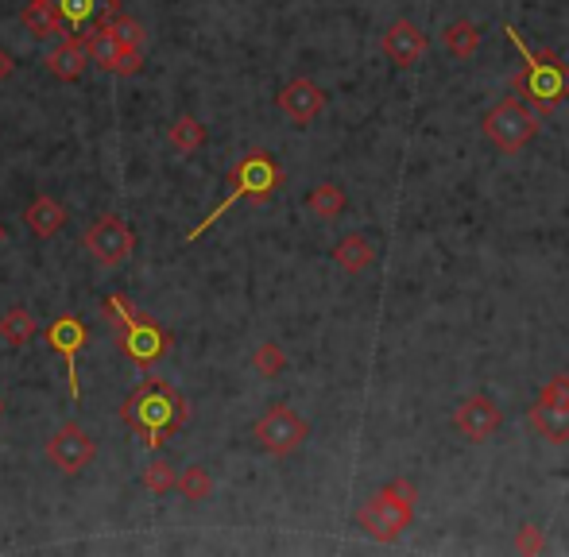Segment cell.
Segmentation results:
<instances>
[{"mask_svg":"<svg viewBox=\"0 0 569 557\" xmlns=\"http://www.w3.org/2000/svg\"><path fill=\"white\" fill-rule=\"evenodd\" d=\"M124 426H132L148 449H163V441L171 434H179L190 418V407L179 395V387H171L167 380H144L120 407Z\"/></svg>","mask_w":569,"mask_h":557,"instance_id":"6da1fadb","label":"cell"},{"mask_svg":"<svg viewBox=\"0 0 569 557\" xmlns=\"http://www.w3.org/2000/svg\"><path fill=\"white\" fill-rule=\"evenodd\" d=\"M504 35L515 43V51L523 55V70L511 78V89H515L523 101H531L539 113L558 109L569 97V66L558 59L554 51H531L515 28H504Z\"/></svg>","mask_w":569,"mask_h":557,"instance_id":"7a4b0ae2","label":"cell"},{"mask_svg":"<svg viewBox=\"0 0 569 557\" xmlns=\"http://www.w3.org/2000/svg\"><path fill=\"white\" fill-rule=\"evenodd\" d=\"M275 186H279V167H275V159H271L268 151H248L237 167H233V175H229V194H225V202H221V206H213L210 213H206V221H198V225L186 233V240L206 236L213 225L229 213V209L237 206V202H248V198L268 202Z\"/></svg>","mask_w":569,"mask_h":557,"instance_id":"3957f363","label":"cell"},{"mask_svg":"<svg viewBox=\"0 0 569 557\" xmlns=\"http://www.w3.org/2000/svg\"><path fill=\"white\" fill-rule=\"evenodd\" d=\"M415 519V484L411 480H391L388 488L372 492L360 507V527L376 542H395Z\"/></svg>","mask_w":569,"mask_h":557,"instance_id":"277c9868","label":"cell"},{"mask_svg":"<svg viewBox=\"0 0 569 557\" xmlns=\"http://www.w3.org/2000/svg\"><path fill=\"white\" fill-rule=\"evenodd\" d=\"M480 128H484V136L500 147L504 155H515V151H523V147L535 140L539 117H535L519 97H504L500 105L488 109V117H484Z\"/></svg>","mask_w":569,"mask_h":557,"instance_id":"5b68a950","label":"cell"},{"mask_svg":"<svg viewBox=\"0 0 569 557\" xmlns=\"http://www.w3.org/2000/svg\"><path fill=\"white\" fill-rule=\"evenodd\" d=\"M86 252L93 256V264L101 267H117L124 264L132 252H136V233H132V225L117 217V213H105V217H97L90 229H86Z\"/></svg>","mask_w":569,"mask_h":557,"instance_id":"8992f818","label":"cell"},{"mask_svg":"<svg viewBox=\"0 0 569 557\" xmlns=\"http://www.w3.org/2000/svg\"><path fill=\"white\" fill-rule=\"evenodd\" d=\"M306 438H310L306 418H302L295 407H287V403H275V407L256 422V441H260V449H268L275 457L295 453Z\"/></svg>","mask_w":569,"mask_h":557,"instance_id":"52a82bcc","label":"cell"},{"mask_svg":"<svg viewBox=\"0 0 569 557\" xmlns=\"http://www.w3.org/2000/svg\"><path fill=\"white\" fill-rule=\"evenodd\" d=\"M86 341H90V329H86L82 318H74V314H62V318H55V322L47 325V345L66 360V383H70V399H74V403L82 399V383H78V356H82V349H86Z\"/></svg>","mask_w":569,"mask_h":557,"instance_id":"ba28073f","label":"cell"},{"mask_svg":"<svg viewBox=\"0 0 569 557\" xmlns=\"http://www.w3.org/2000/svg\"><path fill=\"white\" fill-rule=\"evenodd\" d=\"M120 349H124V356H128L132 364L148 368V364H155L159 356L171 352V333L159 329L151 318H140V314H136V322H128L120 329Z\"/></svg>","mask_w":569,"mask_h":557,"instance_id":"9c48e42d","label":"cell"},{"mask_svg":"<svg viewBox=\"0 0 569 557\" xmlns=\"http://www.w3.org/2000/svg\"><path fill=\"white\" fill-rule=\"evenodd\" d=\"M47 457L62 476H78L93 461V441L78 422H62L55 438L47 441Z\"/></svg>","mask_w":569,"mask_h":557,"instance_id":"30bf717a","label":"cell"},{"mask_svg":"<svg viewBox=\"0 0 569 557\" xmlns=\"http://www.w3.org/2000/svg\"><path fill=\"white\" fill-rule=\"evenodd\" d=\"M453 426L457 434L469 441H488L500 430V407L488 395H469L457 411H453Z\"/></svg>","mask_w":569,"mask_h":557,"instance_id":"8fae6325","label":"cell"},{"mask_svg":"<svg viewBox=\"0 0 569 557\" xmlns=\"http://www.w3.org/2000/svg\"><path fill=\"white\" fill-rule=\"evenodd\" d=\"M275 105H279V113L287 120L310 124V120L326 109V93H322V86H314L310 78H295V82H287V86L279 89Z\"/></svg>","mask_w":569,"mask_h":557,"instance_id":"7c38bea8","label":"cell"},{"mask_svg":"<svg viewBox=\"0 0 569 557\" xmlns=\"http://www.w3.org/2000/svg\"><path fill=\"white\" fill-rule=\"evenodd\" d=\"M426 47H430L426 31H422L419 24H411V20H395V24L384 31V55H388L395 66H403V70L419 66Z\"/></svg>","mask_w":569,"mask_h":557,"instance_id":"4fadbf2b","label":"cell"},{"mask_svg":"<svg viewBox=\"0 0 569 557\" xmlns=\"http://www.w3.org/2000/svg\"><path fill=\"white\" fill-rule=\"evenodd\" d=\"M86 66H90V47H86V35H78V31H70L47 55V70L62 82H78L86 74Z\"/></svg>","mask_w":569,"mask_h":557,"instance_id":"5bb4252c","label":"cell"},{"mask_svg":"<svg viewBox=\"0 0 569 557\" xmlns=\"http://www.w3.org/2000/svg\"><path fill=\"white\" fill-rule=\"evenodd\" d=\"M59 8L66 31H86L105 24V16H117L120 0H51Z\"/></svg>","mask_w":569,"mask_h":557,"instance_id":"9a60e30c","label":"cell"},{"mask_svg":"<svg viewBox=\"0 0 569 557\" xmlns=\"http://www.w3.org/2000/svg\"><path fill=\"white\" fill-rule=\"evenodd\" d=\"M531 426H535V434H542L546 441H554V445H562L569 441V407H558V403H546L539 399L535 407H531Z\"/></svg>","mask_w":569,"mask_h":557,"instance_id":"2e32d148","label":"cell"},{"mask_svg":"<svg viewBox=\"0 0 569 557\" xmlns=\"http://www.w3.org/2000/svg\"><path fill=\"white\" fill-rule=\"evenodd\" d=\"M24 221H28V229L39 236V240H47V236H55L62 225H66V209H62V202H55V198L39 194L28 206V213H24Z\"/></svg>","mask_w":569,"mask_h":557,"instance_id":"e0dca14e","label":"cell"},{"mask_svg":"<svg viewBox=\"0 0 569 557\" xmlns=\"http://www.w3.org/2000/svg\"><path fill=\"white\" fill-rule=\"evenodd\" d=\"M333 260L345 267L349 275H360L364 267H372L376 260V248H372V240L360 233H349L345 240H337V248H333Z\"/></svg>","mask_w":569,"mask_h":557,"instance_id":"ac0fdd59","label":"cell"},{"mask_svg":"<svg viewBox=\"0 0 569 557\" xmlns=\"http://www.w3.org/2000/svg\"><path fill=\"white\" fill-rule=\"evenodd\" d=\"M20 20H24V28H28L31 35H39V39H51V35H62V31H66L59 8H55L51 0H31L28 8L20 12Z\"/></svg>","mask_w":569,"mask_h":557,"instance_id":"d6986e66","label":"cell"},{"mask_svg":"<svg viewBox=\"0 0 569 557\" xmlns=\"http://www.w3.org/2000/svg\"><path fill=\"white\" fill-rule=\"evenodd\" d=\"M442 43L453 59H473V51L480 47V28L473 20H453L450 28L442 31Z\"/></svg>","mask_w":569,"mask_h":557,"instance_id":"ffe728a7","label":"cell"},{"mask_svg":"<svg viewBox=\"0 0 569 557\" xmlns=\"http://www.w3.org/2000/svg\"><path fill=\"white\" fill-rule=\"evenodd\" d=\"M306 209H310L318 221H333V217H341V209H345V194H341V186H333V182L314 186V190L306 194Z\"/></svg>","mask_w":569,"mask_h":557,"instance_id":"44dd1931","label":"cell"},{"mask_svg":"<svg viewBox=\"0 0 569 557\" xmlns=\"http://www.w3.org/2000/svg\"><path fill=\"white\" fill-rule=\"evenodd\" d=\"M0 337H4V345L24 349L31 337H35V318H31L24 306H12V310L0 318Z\"/></svg>","mask_w":569,"mask_h":557,"instance_id":"7402d4cb","label":"cell"},{"mask_svg":"<svg viewBox=\"0 0 569 557\" xmlns=\"http://www.w3.org/2000/svg\"><path fill=\"white\" fill-rule=\"evenodd\" d=\"M175 492H182V499H190V503H202V499L213 496V476L206 465H190V469L179 472V484H175Z\"/></svg>","mask_w":569,"mask_h":557,"instance_id":"603a6c76","label":"cell"},{"mask_svg":"<svg viewBox=\"0 0 569 557\" xmlns=\"http://www.w3.org/2000/svg\"><path fill=\"white\" fill-rule=\"evenodd\" d=\"M175 484H179V472H175V465L167 457H155L144 469V488L151 496H167V492H175Z\"/></svg>","mask_w":569,"mask_h":557,"instance_id":"cb8c5ba5","label":"cell"},{"mask_svg":"<svg viewBox=\"0 0 569 557\" xmlns=\"http://www.w3.org/2000/svg\"><path fill=\"white\" fill-rule=\"evenodd\" d=\"M252 368H256V376H264V380H279V376H283V368H287V356H283L279 345L264 341L260 349L252 352Z\"/></svg>","mask_w":569,"mask_h":557,"instance_id":"d4e9b609","label":"cell"},{"mask_svg":"<svg viewBox=\"0 0 569 557\" xmlns=\"http://www.w3.org/2000/svg\"><path fill=\"white\" fill-rule=\"evenodd\" d=\"M171 144L179 147V151H198V147L206 144V128L194 117H179L171 124Z\"/></svg>","mask_w":569,"mask_h":557,"instance_id":"484cf974","label":"cell"},{"mask_svg":"<svg viewBox=\"0 0 569 557\" xmlns=\"http://www.w3.org/2000/svg\"><path fill=\"white\" fill-rule=\"evenodd\" d=\"M105 28H109V35H113L117 43H124V47H144V39H148L136 20H128V16H120V12L105 20Z\"/></svg>","mask_w":569,"mask_h":557,"instance_id":"4316f807","label":"cell"},{"mask_svg":"<svg viewBox=\"0 0 569 557\" xmlns=\"http://www.w3.org/2000/svg\"><path fill=\"white\" fill-rule=\"evenodd\" d=\"M144 70V47H124L120 43L117 55H113V62H109V74H140Z\"/></svg>","mask_w":569,"mask_h":557,"instance_id":"83f0119b","label":"cell"},{"mask_svg":"<svg viewBox=\"0 0 569 557\" xmlns=\"http://www.w3.org/2000/svg\"><path fill=\"white\" fill-rule=\"evenodd\" d=\"M105 314H109V322L117 325V329L136 322V306H132L124 294H109V298H105Z\"/></svg>","mask_w":569,"mask_h":557,"instance_id":"f1b7e54d","label":"cell"},{"mask_svg":"<svg viewBox=\"0 0 569 557\" xmlns=\"http://www.w3.org/2000/svg\"><path fill=\"white\" fill-rule=\"evenodd\" d=\"M515 550H519V554H542V550H546L542 530L535 527V523H523L519 534H515Z\"/></svg>","mask_w":569,"mask_h":557,"instance_id":"f546056e","label":"cell"},{"mask_svg":"<svg viewBox=\"0 0 569 557\" xmlns=\"http://www.w3.org/2000/svg\"><path fill=\"white\" fill-rule=\"evenodd\" d=\"M539 399H546V403H558V407H569V376H554V380H550L539 391Z\"/></svg>","mask_w":569,"mask_h":557,"instance_id":"4dcf8cb0","label":"cell"},{"mask_svg":"<svg viewBox=\"0 0 569 557\" xmlns=\"http://www.w3.org/2000/svg\"><path fill=\"white\" fill-rule=\"evenodd\" d=\"M12 70H16L12 55H8V51H0V82H4V78H12Z\"/></svg>","mask_w":569,"mask_h":557,"instance_id":"1f68e13d","label":"cell"},{"mask_svg":"<svg viewBox=\"0 0 569 557\" xmlns=\"http://www.w3.org/2000/svg\"><path fill=\"white\" fill-rule=\"evenodd\" d=\"M0 411H4V399H0Z\"/></svg>","mask_w":569,"mask_h":557,"instance_id":"d6a6232c","label":"cell"}]
</instances>
